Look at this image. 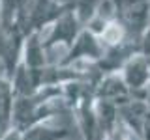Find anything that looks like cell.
<instances>
[{"instance_id": "1", "label": "cell", "mask_w": 150, "mask_h": 140, "mask_svg": "<svg viewBox=\"0 0 150 140\" xmlns=\"http://www.w3.org/2000/svg\"><path fill=\"white\" fill-rule=\"evenodd\" d=\"M79 34H81V22L77 21L73 9L69 8L49 26L47 36L41 37L45 54H49L54 47H62V45L69 49V47L73 45V41L77 39Z\"/></svg>"}, {"instance_id": "2", "label": "cell", "mask_w": 150, "mask_h": 140, "mask_svg": "<svg viewBox=\"0 0 150 140\" xmlns=\"http://www.w3.org/2000/svg\"><path fill=\"white\" fill-rule=\"evenodd\" d=\"M122 80L133 99H144L150 86V64L144 54H133L122 65Z\"/></svg>"}, {"instance_id": "3", "label": "cell", "mask_w": 150, "mask_h": 140, "mask_svg": "<svg viewBox=\"0 0 150 140\" xmlns=\"http://www.w3.org/2000/svg\"><path fill=\"white\" fill-rule=\"evenodd\" d=\"M103 54H105V45L100 41V37L92 34L90 30H81V34L77 36V39L69 47L68 56L58 65L60 67L62 65H71L77 60H101Z\"/></svg>"}, {"instance_id": "4", "label": "cell", "mask_w": 150, "mask_h": 140, "mask_svg": "<svg viewBox=\"0 0 150 140\" xmlns=\"http://www.w3.org/2000/svg\"><path fill=\"white\" fill-rule=\"evenodd\" d=\"M13 106H15V92L11 80L0 77V136L13 127Z\"/></svg>"}, {"instance_id": "5", "label": "cell", "mask_w": 150, "mask_h": 140, "mask_svg": "<svg viewBox=\"0 0 150 140\" xmlns=\"http://www.w3.org/2000/svg\"><path fill=\"white\" fill-rule=\"evenodd\" d=\"M69 131L66 127H54L49 121L32 125L21 131V140H68Z\"/></svg>"}, {"instance_id": "6", "label": "cell", "mask_w": 150, "mask_h": 140, "mask_svg": "<svg viewBox=\"0 0 150 140\" xmlns=\"http://www.w3.org/2000/svg\"><path fill=\"white\" fill-rule=\"evenodd\" d=\"M129 133H131V131L118 120L115 127L105 134V140H129Z\"/></svg>"}, {"instance_id": "7", "label": "cell", "mask_w": 150, "mask_h": 140, "mask_svg": "<svg viewBox=\"0 0 150 140\" xmlns=\"http://www.w3.org/2000/svg\"><path fill=\"white\" fill-rule=\"evenodd\" d=\"M148 103V108H146V114H144V120H143V127H141V134L144 136V140H150V101Z\"/></svg>"}, {"instance_id": "8", "label": "cell", "mask_w": 150, "mask_h": 140, "mask_svg": "<svg viewBox=\"0 0 150 140\" xmlns=\"http://www.w3.org/2000/svg\"><path fill=\"white\" fill-rule=\"evenodd\" d=\"M53 2L58 4V6H62V8H73L75 0H53Z\"/></svg>"}, {"instance_id": "9", "label": "cell", "mask_w": 150, "mask_h": 140, "mask_svg": "<svg viewBox=\"0 0 150 140\" xmlns=\"http://www.w3.org/2000/svg\"><path fill=\"white\" fill-rule=\"evenodd\" d=\"M0 4H2V0H0Z\"/></svg>"}]
</instances>
